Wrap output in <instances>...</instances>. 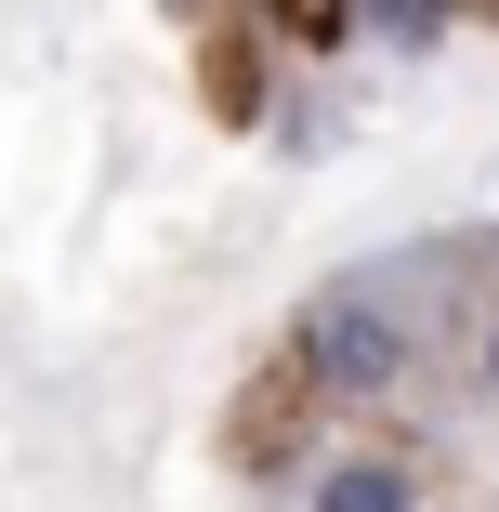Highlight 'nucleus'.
I'll return each instance as SVG.
<instances>
[{
  "instance_id": "obj_2",
  "label": "nucleus",
  "mask_w": 499,
  "mask_h": 512,
  "mask_svg": "<svg viewBox=\"0 0 499 512\" xmlns=\"http://www.w3.org/2000/svg\"><path fill=\"white\" fill-rule=\"evenodd\" d=\"M316 512H408V473H368V460H355V473L316 486Z\"/></svg>"
},
{
  "instance_id": "obj_1",
  "label": "nucleus",
  "mask_w": 499,
  "mask_h": 512,
  "mask_svg": "<svg viewBox=\"0 0 499 512\" xmlns=\"http://www.w3.org/2000/svg\"><path fill=\"white\" fill-rule=\"evenodd\" d=\"M303 355H316V381L368 394V381H394V368H408V329H394L368 289H329L316 316H303Z\"/></svg>"
}]
</instances>
